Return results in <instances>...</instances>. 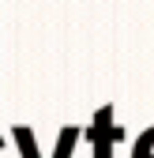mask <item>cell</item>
<instances>
[{
	"label": "cell",
	"mask_w": 154,
	"mask_h": 158,
	"mask_svg": "<svg viewBox=\"0 0 154 158\" xmlns=\"http://www.w3.org/2000/svg\"><path fill=\"white\" fill-rule=\"evenodd\" d=\"M90 139H94V158H113V143L120 139V128L113 124V106H102L90 121Z\"/></svg>",
	"instance_id": "obj_1"
},
{
	"label": "cell",
	"mask_w": 154,
	"mask_h": 158,
	"mask_svg": "<svg viewBox=\"0 0 154 158\" xmlns=\"http://www.w3.org/2000/svg\"><path fill=\"white\" fill-rule=\"evenodd\" d=\"M75 139H79V128H60V143H56V151H53V158H71V147H75Z\"/></svg>",
	"instance_id": "obj_2"
},
{
	"label": "cell",
	"mask_w": 154,
	"mask_h": 158,
	"mask_svg": "<svg viewBox=\"0 0 154 158\" xmlns=\"http://www.w3.org/2000/svg\"><path fill=\"white\" fill-rule=\"evenodd\" d=\"M15 143L23 147V158H38V151H34V132L30 128H15Z\"/></svg>",
	"instance_id": "obj_3"
}]
</instances>
